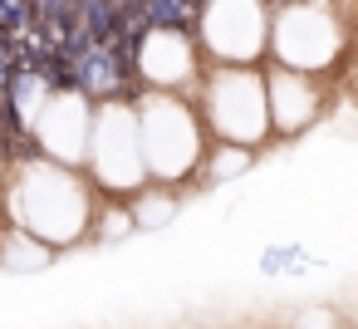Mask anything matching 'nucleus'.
<instances>
[{"mask_svg": "<svg viewBox=\"0 0 358 329\" xmlns=\"http://www.w3.org/2000/svg\"><path fill=\"white\" fill-rule=\"evenodd\" d=\"M294 255H299L294 246H280V251H265V260H260V265H265V270H289V265H294Z\"/></svg>", "mask_w": 358, "mask_h": 329, "instance_id": "f03ea898", "label": "nucleus"}, {"mask_svg": "<svg viewBox=\"0 0 358 329\" xmlns=\"http://www.w3.org/2000/svg\"><path fill=\"white\" fill-rule=\"evenodd\" d=\"M35 25V0H0V35H25Z\"/></svg>", "mask_w": 358, "mask_h": 329, "instance_id": "f257e3e1", "label": "nucleus"}, {"mask_svg": "<svg viewBox=\"0 0 358 329\" xmlns=\"http://www.w3.org/2000/svg\"><path fill=\"white\" fill-rule=\"evenodd\" d=\"M192 6H201V0H192Z\"/></svg>", "mask_w": 358, "mask_h": 329, "instance_id": "7ed1b4c3", "label": "nucleus"}]
</instances>
